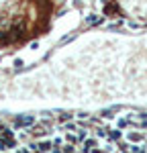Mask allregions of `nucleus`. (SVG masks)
I'll use <instances>...</instances> for the list:
<instances>
[{"label":"nucleus","mask_w":147,"mask_h":153,"mask_svg":"<svg viewBox=\"0 0 147 153\" xmlns=\"http://www.w3.org/2000/svg\"><path fill=\"white\" fill-rule=\"evenodd\" d=\"M35 125V117L33 114H21L14 118V127L16 129H31Z\"/></svg>","instance_id":"f257e3e1"},{"label":"nucleus","mask_w":147,"mask_h":153,"mask_svg":"<svg viewBox=\"0 0 147 153\" xmlns=\"http://www.w3.org/2000/svg\"><path fill=\"white\" fill-rule=\"evenodd\" d=\"M92 147H96V141H94V139H88V137H86L84 141H82L80 153H90V149H92Z\"/></svg>","instance_id":"f03ea898"},{"label":"nucleus","mask_w":147,"mask_h":153,"mask_svg":"<svg viewBox=\"0 0 147 153\" xmlns=\"http://www.w3.org/2000/svg\"><path fill=\"white\" fill-rule=\"evenodd\" d=\"M16 143H14V139H2L0 137V151H8V149H12Z\"/></svg>","instance_id":"7ed1b4c3"},{"label":"nucleus","mask_w":147,"mask_h":153,"mask_svg":"<svg viewBox=\"0 0 147 153\" xmlns=\"http://www.w3.org/2000/svg\"><path fill=\"white\" fill-rule=\"evenodd\" d=\"M29 133H31V135H35L37 139H39V137H45L49 131L45 129V127H37V129H29Z\"/></svg>","instance_id":"20e7f679"},{"label":"nucleus","mask_w":147,"mask_h":153,"mask_svg":"<svg viewBox=\"0 0 147 153\" xmlns=\"http://www.w3.org/2000/svg\"><path fill=\"white\" fill-rule=\"evenodd\" d=\"M127 139H129L131 143H141L143 141V135H141V133H129Z\"/></svg>","instance_id":"39448f33"},{"label":"nucleus","mask_w":147,"mask_h":153,"mask_svg":"<svg viewBox=\"0 0 147 153\" xmlns=\"http://www.w3.org/2000/svg\"><path fill=\"white\" fill-rule=\"evenodd\" d=\"M114 112H119V106H110V108H104L100 112V117H114Z\"/></svg>","instance_id":"423d86ee"},{"label":"nucleus","mask_w":147,"mask_h":153,"mask_svg":"<svg viewBox=\"0 0 147 153\" xmlns=\"http://www.w3.org/2000/svg\"><path fill=\"white\" fill-rule=\"evenodd\" d=\"M108 137H110V139H112V141H119V139H121V137H122L121 129H112V131H110V133H108Z\"/></svg>","instance_id":"0eeeda50"},{"label":"nucleus","mask_w":147,"mask_h":153,"mask_svg":"<svg viewBox=\"0 0 147 153\" xmlns=\"http://www.w3.org/2000/svg\"><path fill=\"white\" fill-rule=\"evenodd\" d=\"M100 21H102V16H98V14H90V16L86 19V23H88V25H98Z\"/></svg>","instance_id":"6e6552de"},{"label":"nucleus","mask_w":147,"mask_h":153,"mask_svg":"<svg viewBox=\"0 0 147 153\" xmlns=\"http://www.w3.org/2000/svg\"><path fill=\"white\" fill-rule=\"evenodd\" d=\"M76 137H78V143H82V141H84V139H86V137H88V131H80V129H78V133H76Z\"/></svg>","instance_id":"1a4fd4ad"},{"label":"nucleus","mask_w":147,"mask_h":153,"mask_svg":"<svg viewBox=\"0 0 147 153\" xmlns=\"http://www.w3.org/2000/svg\"><path fill=\"white\" fill-rule=\"evenodd\" d=\"M125 127H129V118H119L117 120V129H125Z\"/></svg>","instance_id":"9d476101"},{"label":"nucleus","mask_w":147,"mask_h":153,"mask_svg":"<svg viewBox=\"0 0 147 153\" xmlns=\"http://www.w3.org/2000/svg\"><path fill=\"white\" fill-rule=\"evenodd\" d=\"M12 39H10V35H8V33H0V45H2V43H10Z\"/></svg>","instance_id":"9b49d317"},{"label":"nucleus","mask_w":147,"mask_h":153,"mask_svg":"<svg viewBox=\"0 0 147 153\" xmlns=\"http://www.w3.org/2000/svg\"><path fill=\"white\" fill-rule=\"evenodd\" d=\"M96 137H102V139H106V137H108V131H106V129H96Z\"/></svg>","instance_id":"f8f14e48"},{"label":"nucleus","mask_w":147,"mask_h":153,"mask_svg":"<svg viewBox=\"0 0 147 153\" xmlns=\"http://www.w3.org/2000/svg\"><path fill=\"white\" fill-rule=\"evenodd\" d=\"M65 131H68V133H74V131H78V129H76L74 123H68V125H65Z\"/></svg>","instance_id":"ddd939ff"},{"label":"nucleus","mask_w":147,"mask_h":153,"mask_svg":"<svg viewBox=\"0 0 147 153\" xmlns=\"http://www.w3.org/2000/svg\"><path fill=\"white\" fill-rule=\"evenodd\" d=\"M104 12H106V14H110V12H117V6H112V4H108V6L104 8Z\"/></svg>","instance_id":"4468645a"},{"label":"nucleus","mask_w":147,"mask_h":153,"mask_svg":"<svg viewBox=\"0 0 147 153\" xmlns=\"http://www.w3.org/2000/svg\"><path fill=\"white\" fill-rule=\"evenodd\" d=\"M49 153H63V151H61V147H55V145H53V147H51V151H49Z\"/></svg>","instance_id":"2eb2a0df"},{"label":"nucleus","mask_w":147,"mask_h":153,"mask_svg":"<svg viewBox=\"0 0 147 153\" xmlns=\"http://www.w3.org/2000/svg\"><path fill=\"white\" fill-rule=\"evenodd\" d=\"M6 129V127H4V125H2V123H0V135H2V131Z\"/></svg>","instance_id":"dca6fc26"},{"label":"nucleus","mask_w":147,"mask_h":153,"mask_svg":"<svg viewBox=\"0 0 147 153\" xmlns=\"http://www.w3.org/2000/svg\"><path fill=\"white\" fill-rule=\"evenodd\" d=\"M47 153H49V151H47Z\"/></svg>","instance_id":"f3484780"}]
</instances>
